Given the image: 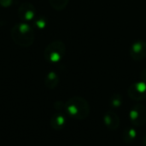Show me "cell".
Instances as JSON below:
<instances>
[{"label":"cell","instance_id":"15","mask_svg":"<svg viewBox=\"0 0 146 146\" xmlns=\"http://www.w3.org/2000/svg\"><path fill=\"white\" fill-rule=\"evenodd\" d=\"M36 26L38 27V28H44L46 25V21L45 20H42V19H38L37 20V21L35 22Z\"/></svg>","mask_w":146,"mask_h":146},{"label":"cell","instance_id":"3","mask_svg":"<svg viewBox=\"0 0 146 146\" xmlns=\"http://www.w3.org/2000/svg\"><path fill=\"white\" fill-rule=\"evenodd\" d=\"M66 46L62 41L55 40L50 43L44 51V59L51 63L59 62L65 56Z\"/></svg>","mask_w":146,"mask_h":146},{"label":"cell","instance_id":"13","mask_svg":"<svg viewBox=\"0 0 146 146\" xmlns=\"http://www.w3.org/2000/svg\"><path fill=\"white\" fill-rule=\"evenodd\" d=\"M110 104L113 108H119L122 104V97L119 93H114L110 98Z\"/></svg>","mask_w":146,"mask_h":146},{"label":"cell","instance_id":"18","mask_svg":"<svg viewBox=\"0 0 146 146\" xmlns=\"http://www.w3.org/2000/svg\"><path fill=\"white\" fill-rule=\"evenodd\" d=\"M143 145L146 146V135L144 137V139H143Z\"/></svg>","mask_w":146,"mask_h":146},{"label":"cell","instance_id":"16","mask_svg":"<svg viewBox=\"0 0 146 146\" xmlns=\"http://www.w3.org/2000/svg\"><path fill=\"white\" fill-rule=\"evenodd\" d=\"M12 3H13V0H0V4L4 8L9 7Z\"/></svg>","mask_w":146,"mask_h":146},{"label":"cell","instance_id":"5","mask_svg":"<svg viewBox=\"0 0 146 146\" xmlns=\"http://www.w3.org/2000/svg\"><path fill=\"white\" fill-rule=\"evenodd\" d=\"M127 94L129 98L135 101H143L146 99V83L140 81L132 84L128 90Z\"/></svg>","mask_w":146,"mask_h":146},{"label":"cell","instance_id":"6","mask_svg":"<svg viewBox=\"0 0 146 146\" xmlns=\"http://www.w3.org/2000/svg\"><path fill=\"white\" fill-rule=\"evenodd\" d=\"M131 57L134 61H142L146 57V42L144 40L135 41L130 49Z\"/></svg>","mask_w":146,"mask_h":146},{"label":"cell","instance_id":"7","mask_svg":"<svg viewBox=\"0 0 146 146\" xmlns=\"http://www.w3.org/2000/svg\"><path fill=\"white\" fill-rule=\"evenodd\" d=\"M35 14H36V10H35L34 6L28 2L22 3L18 9L19 17L23 21H33L34 16H35Z\"/></svg>","mask_w":146,"mask_h":146},{"label":"cell","instance_id":"8","mask_svg":"<svg viewBox=\"0 0 146 146\" xmlns=\"http://www.w3.org/2000/svg\"><path fill=\"white\" fill-rule=\"evenodd\" d=\"M104 122L105 127L112 131H115L119 128L121 121H120V117L115 113L114 111H108L105 113L104 116Z\"/></svg>","mask_w":146,"mask_h":146},{"label":"cell","instance_id":"1","mask_svg":"<svg viewBox=\"0 0 146 146\" xmlns=\"http://www.w3.org/2000/svg\"><path fill=\"white\" fill-rule=\"evenodd\" d=\"M65 111L75 120L86 119L91 112L89 103L81 97H73L65 103Z\"/></svg>","mask_w":146,"mask_h":146},{"label":"cell","instance_id":"10","mask_svg":"<svg viewBox=\"0 0 146 146\" xmlns=\"http://www.w3.org/2000/svg\"><path fill=\"white\" fill-rule=\"evenodd\" d=\"M59 83V77L55 72H50L44 79V85L49 89H54Z\"/></svg>","mask_w":146,"mask_h":146},{"label":"cell","instance_id":"17","mask_svg":"<svg viewBox=\"0 0 146 146\" xmlns=\"http://www.w3.org/2000/svg\"><path fill=\"white\" fill-rule=\"evenodd\" d=\"M140 79H141V81L145 82L146 83V68H145V69L140 73Z\"/></svg>","mask_w":146,"mask_h":146},{"label":"cell","instance_id":"12","mask_svg":"<svg viewBox=\"0 0 146 146\" xmlns=\"http://www.w3.org/2000/svg\"><path fill=\"white\" fill-rule=\"evenodd\" d=\"M69 0H49L50 6L56 10H62L68 5Z\"/></svg>","mask_w":146,"mask_h":146},{"label":"cell","instance_id":"9","mask_svg":"<svg viewBox=\"0 0 146 146\" xmlns=\"http://www.w3.org/2000/svg\"><path fill=\"white\" fill-rule=\"evenodd\" d=\"M50 124V127L54 130L59 131V130L62 129L65 127V125H66V117L62 113H56L51 116Z\"/></svg>","mask_w":146,"mask_h":146},{"label":"cell","instance_id":"14","mask_svg":"<svg viewBox=\"0 0 146 146\" xmlns=\"http://www.w3.org/2000/svg\"><path fill=\"white\" fill-rule=\"evenodd\" d=\"M54 108L58 110V111H61V110H65V103L62 102V101H57L54 104Z\"/></svg>","mask_w":146,"mask_h":146},{"label":"cell","instance_id":"2","mask_svg":"<svg viewBox=\"0 0 146 146\" xmlns=\"http://www.w3.org/2000/svg\"><path fill=\"white\" fill-rule=\"evenodd\" d=\"M10 33L13 41L22 47H28L34 41V31L26 22L15 24L12 27Z\"/></svg>","mask_w":146,"mask_h":146},{"label":"cell","instance_id":"4","mask_svg":"<svg viewBox=\"0 0 146 146\" xmlns=\"http://www.w3.org/2000/svg\"><path fill=\"white\" fill-rule=\"evenodd\" d=\"M129 118L135 127H143L146 123V108L140 104H135L130 110Z\"/></svg>","mask_w":146,"mask_h":146},{"label":"cell","instance_id":"11","mask_svg":"<svg viewBox=\"0 0 146 146\" xmlns=\"http://www.w3.org/2000/svg\"><path fill=\"white\" fill-rule=\"evenodd\" d=\"M137 137V132L133 127H127L122 133V140L126 144H132Z\"/></svg>","mask_w":146,"mask_h":146}]
</instances>
